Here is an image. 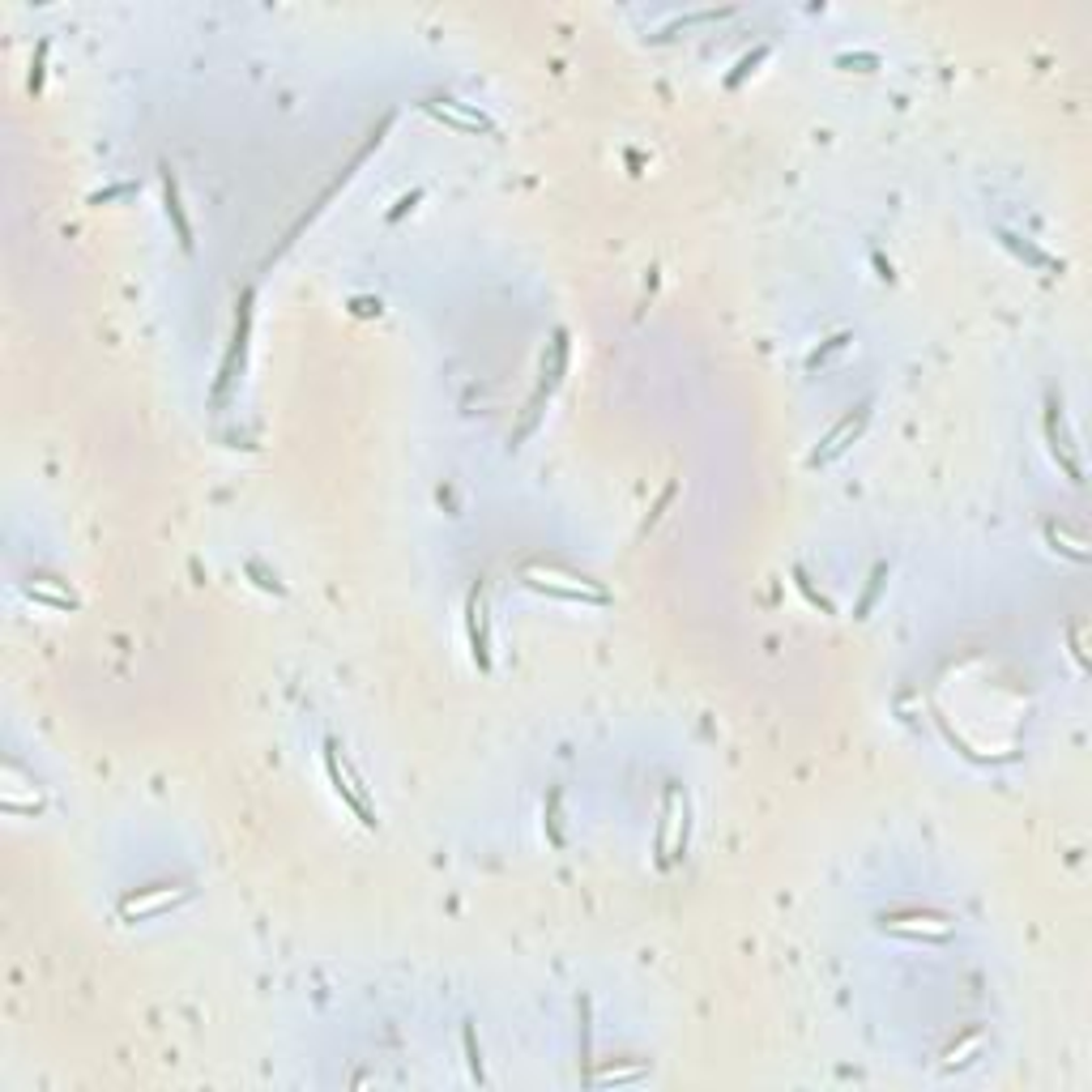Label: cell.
<instances>
[{"instance_id": "cell-1", "label": "cell", "mask_w": 1092, "mask_h": 1092, "mask_svg": "<svg viewBox=\"0 0 1092 1092\" xmlns=\"http://www.w3.org/2000/svg\"><path fill=\"white\" fill-rule=\"evenodd\" d=\"M525 589L533 593H547V597H560V602H576V606H610V589L602 581H593L585 572H572V568H560V564H529L521 572Z\"/></svg>"}, {"instance_id": "cell-2", "label": "cell", "mask_w": 1092, "mask_h": 1092, "mask_svg": "<svg viewBox=\"0 0 1092 1092\" xmlns=\"http://www.w3.org/2000/svg\"><path fill=\"white\" fill-rule=\"evenodd\" d=\"M687 798L678 781H666L662 790V811H657V832H653V862L657 871H674L687 854Z\"/></svg>"}, {"instance_id": "cell-3", "label": "cell", "mask_w": 1092, "mask_h": 1092, "mask_svg": "<svg viewBox=\"0 0 1092 1092\" xmlns=\"http://www.w3.org/2000/svg\"><path fill=\"white\" fill-rule=\"evenodd\" d=\"M324 777H329V786H334V794L350 807V815H355L367 832H376V828H380V815H376V807H372V794H367L363 777L350 769V759L338 751L334 738H324Z\"/></svg>"}, {"instance_id": "cell-4", "label": "cell", "mask_w": 1092, "mask_h": 1092, "mask_svg": "<svg viewBox=\"0 0 1092 1092\" xmlns=\"http://www.w3.org/2000/svg\"><path fill=\"white\" fill-rule=\"evenodd\" d=\"M1045 444H1049L1054 465L1063 469V479L1071 487H1084V452H1080L1076 436H1071V427H1067V410H1063L1059 393L1045 397Z\"/></svg>"}, {"instance_id": "cell-5", "label": "cell", "mask_w": 1092, "mask_h": 1092, "mask_svg": "<svg viewBox=\"0 0 1092 1092\" xmlns=\"http://www.w3.org/2000/svg\"><path fill=\"white\" fill-rule=\"evenodd\" d=\"M184 900H193V883H146V888H133L116 900L120 922H150L179 909Z\"/></svg>"}, {"instance_id": "cell-6", "label": "cell", "mask_w": 1092, "mask_h": 1092, "mask_svg": "<svg viewBox=\"0 0 1092 1092\" xmlns=\"http://www.w3.org/2000/svg\"><path fill=\"white\" fill-rule=\"evenodd\" d=\"M419 107L431 116V120H440L444 129H457V133H483V137H500V125L491 120L479 102H465L457 94H427L419 98Z\"/></svg>"}, {"instance_id": "cell-7", "label": "cell", "mask_w": 1092, "mask_h": 1092, "mask_svg": "<svg viewBox=\"0 0 1092 1092\" xmlns=\"http://www.w3.org/2000/svg\"><path fill=\"white\" fill-rule=\"evenodd\" d=\"M879 931L909 939V943H947L956 935V922L947 914H935V909H896V914L879 918Z\"/></svg>"}, {"instance_id": "cell-8", "label": "cell", "mask_w": 1092, "mask_h": 1092, "mask_svg": "<svg viewBox=\"0 0 1092 1092\" xmlns=\"http://www.w3.org/2000/svg\"><path fill=\"white\" fill-rule=\"evenodd\" d=\"M871 397L867 402H858L854 410H845V415L823 431V440L811 448V457H807V465L811 469H823V465H832L836 457H845V452H850V444L854 440H862V431H867V423H871Z\"/></svg>"}, {"instance_id": "cell-9", "label": "cell", "mask_w": 1092, "mask_h": 1092, "mask_svg": "<svg viewBox=\"0 0 1092 1092\" xmlns=\"http://www.w3.org/2000/svg\"><path fill=\"white\" fill-rule=\"evenodd\" d=\"M465 645H469L474 666H479L483 674H491L496 657H491V589H487V581L469 585V597H465Z\"/></svg>"}, {"instance_id": "cell-10", "label": "cell", "mask_w": 1092, "mask_h": 1092, "mask_svg": "<svg viewBox=\"0 0 1092 1092\" xmlns=\"http://www.w3.org/2000/svg\"><path fill=\"white\" fill-rule=\"evenodd\" d=\"M248 329H252V295H243L239 299V316H235V338H231V350H226V359L218 367V384H214V406L218 410L226 406V397H231V388L239 380L243 355H248Z\"/></svg>"}, {"instance_id": "cell-11", "label": "cell", "mask_w": 1092, "mask_h": 1092, "mask_svg": "<svg viewBox=\"0 0 1092 1092\" xmlns=\"http://www.w3.org/2000/svg\"><path fill=\"white\" fill-rule=\"evenodd\" d=\"M22 593L30 597V602L48 606V610H65V614L81 606V597L69 589V581H60L56 572H30L22 581Z\"/></svg>"}, {"instance_id": "cell-12", "label": "cell", "mask_w": 1092, "mask_h": 1092, "mask_svg": "<svg viewBox=\"0 0 1092 1092\" xmlns=\"http://www.w3.org/2000/svg\"><path fill=\"white\" fill-rule=\"evenodd\" d=\"M995 235H999V243L1007 252H1012L1020 265H1028V270H1037V274H1063V261L1059 257H1049L1045 248H1037L1033 239H1024V235H1016V231H1007V226H995Z\"/></svg>"}, {"instance_id": "cell-13", "label": "cell", "mask_w": 1092, "mask_h": 1092, "mask_svg": "<svg viewBox=\"0 0 1092 1092\" xmlns=\"http://www.w3.org/2000/svg\"><path fill=\"white\" fill-rule=\"evenodd\" d=\"M162 179V210H167L171 226H175V239H179V248L184 252H193V222H189V210H184V197H179V179L171 167H162L158 171Z\"/></svg>"}, {"instance_id": "cell-14", "label": "cell", "mask_w": 1092, "mask_h": 1092, "mask_svg": "<svg viewBox=\"0 0 1092 1092\" xmlns=\"http://www.w3.org/2000/svg\"><path fill=\"white\" fill-rule=\"evenodd\" d=\"M1045 542H1049V551H1059V555H1067L1071 564H1088L1092 560V547H1088V538L1084 533H1071L1063 521H1049L1045 529Z\"/></svg>"}, {"instance_id": "cell-15", "label": "cell", "mask_w": 1092, "mask_h": 1092, "mask_svg": "<svg viewBox=\"0 0 1092 1092\" xmlns=\"http://www.w3.org/2000/svg\"><path fill=\"white\" fill-rule=\"evenodd\" d=\"M542 828H547V841L555 845V850H564V845H568V828H564V790H560V786H551V790H547Z\"/></svg>"}, {"instance_id": "cell-16", "label": "cell", "mask_w": 1092, "mask_h": 1092, "mask_svg": "<svg viewBox=\"0 0 1092 1092\" xmlns=\"http://www.w3.org/2000/svg\"><path fill=\"white\" fill-rule=\"evenodd\" d=\"M649 1067L645 1063H632V1067H602V1071H589V1084L593 1088H610V1084H632V1080H645Z\"/></svg>"}, {"instance_id": "cell-17", "label": "cell", "mask_w": 1092, "mask_h": 1092, "mask_svg": "<svg viewBox=\"0 0 1092 1092\" xmlns=\"http://www.w3.org/2000/svg\"><path fill=\"white\" fill-rule=\"evenodd\" d=\"M981 1045H986V1033H981V1028H968V1033H964V1037H960V1041H956V1045L943 1054V1071H956V1067H964V1063H968V1054H977Z\"/></svg>"}, {"instance_id": "cell-18", "label": "cell", "mask_w": 1092, "mask_h": 1092, "mask_svg": "<svg viewBox=\"0 0 1092 1092\" xmlns=\"http://www.w3.org/2000/svg\"><path fill=\"white\" fill-rule=\"evenodd\" d=\"M888 572H892L888 564H875V568H871V576H867V589H862V602L854 606V620H867V614H871L875 597L883 593V585H888Z\"/></svg>"}, {"instance_id": "cell-19", "label": "cell", "mask_w": 1092, "mask_h": 1092, "mask_svg": "<svg viewBox=\"0 0 1092 1092\" xmlns=\"http://www.w3.org/2000/svg\"><path fill=\"white\" fill-rule=\"evenodd\" d=\"M850 342H854V334H832V338H823V346H815L811 355H807V372H819V367L828 363L832 355H841V350L850 346Z\"/></svg>"}, {"instance_id": "cell-20", "label": "cell", "mask_w": 1092, "mask_h": 1092, "mask_svg": "<svg viewBox=\"0 0 1092 1092\" xmlns=\"http://www.w3.org/2000/svg\"><path fill=\"white\" fill-rule=\"evenodd\" d=\"M243 572L252 576V585H257V589L274 593V597H286V585L278 581V572H270V568H265L261 560H243Z\"/></svg>"}, {"instance_id": "cell-21", "label": "cell", "mask_w": 1092, "mask_h": 1092, "mask_svg": "<svg viewBox=\"0 0 1092 1092\" xmlns=\"http://www.w3.org/2000/svg\"><path fill=\"white\" fill-rule=\"evenodd\" d=\"M759 60H769V48H755V52H747L743 60H738V65H734V73H726V90H738V86H743V81H747V77L755 73V65H759Z\"/></svg>"}, {"instance_id": "cell-22", "label": "cell", "mask_w": 1092, "mask_h": 1092, "mask_svg": "<svg viewBox=\"0 0 1092 1092\" xmlns=\"http://www.w3.org/2000/svg\"><path fill=\"white\" fill-rule=\"evenodd\" d=\"M461 1045H465L469 1076L479 1080V1084H487V1071H483V1049H479V1041H474V1024H469V1020H465V1028H461Z\"/></svg>"}, {"instance_id": "cell-23", "label": "cell", "mask_w": 1092, "mask_h": 1092, "mask_svg": "<svg viewBox=\"0 0 1092 1092\" xmlns=\"http://www.w3.org/2000/svg\"><path fill=\"white\" fill-rule=\"evenodd\" d=\"M794 585H798L802 593H807V602H811L815 610L832 614V602H828V597H823V593H815V589H811V581H807V572H802V568H794Z\"/></svg>"}, {"instance_id": "cell-24", "label": "cell", "mask_w": 1092, "mask_h": 1092, "mask_svg": "<svg viewBox=\"0 0 1092 1092\" xmlns=\"http://www.w3.org/2000/svg\"><path fill=\"white\" fill-rule=\"evenodd\" d=\"M48 39H39V48H34V60H30V94L44 90V60H48Z\"/></svg>"}, {"instance_id": "cell-25", "label": "cell", "mask_w": 1092, "mask_h": 1092, "mask_svg": "<svg viewBox=\"0 0 1092 1092\" xmlns=\"http://www.w3.org/2000/svg\"><path fill=\"white\" fill-rule=\"evenodd\" d=\"M419 197H423V193H410V197H402V201H397V210H388V222H397V218H402L406 210H415V205H419Z\"/></svg>"}, {"instance_id": "cell-26", "label": "cell", "mask_w": 1092, "mask_h": 1092, "mask_svg": "<svg viewBox=\"0 0 1092 1092\" xmlns=\"http://www.w3.org/2000/svg\"><path fill=\"white\" fill-rule=\"evenodd\" d=\"M1071 653H1076L1080 670H1088V657H1084V649H1080V624H1071Z\"/></svg>"}, {"instance_id": "cell-27", "label": "cell", "mask_w": 1092, "mask_h": 1092, "mask_svg": "<svg viewBox=\"0 0 1092 1092\" xmlns=\"http://www.w3.org/2000/svg\"><path fill=\"white\" fill-rule=\"evenodd\" d=\"M355 312H359V316H372V312H380V303H367V299H359V303H355Z\"/></svg>"}]
</instances>
